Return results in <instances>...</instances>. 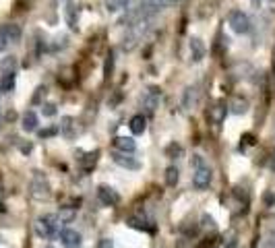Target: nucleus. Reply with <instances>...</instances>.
I'll return each mask as SVG.
<instances>
[{
  "instance_id": "f257e3e1",
  "label": "nucleus",
  "mask_w": 275,
  "mask_h": 248,
  "mask_svg": "<svg viewBox=\"0 0 275 248\" xmlns=\"http://www.w3.org/2000/svg\"><path fill=\"white\" fill-rule=\"evenodd\" d=\"M33 230L39 238L43 240H52L56 238L58 230H60V221H58V215H41L35 219L33 223Z\"/></svg>"
},
{
  "instance_id": "f03ea898",
  "label": "nucleus",
  "mask_w": 275,
  "mask_h": 248,
  "mask_svg": "<svg viewBox=\"0 0 275 248\" xmlns=\"http://www.w3.org/2000/svg\"><path fill=\"white\" fill-rule=\"evenodd\" d=\"M29 194L35 199V201H45L50 199L52 190H50V182L41 172H35L33 178H31V184H29Z\"/></svg>"
},
{
  "instance_id": "7ed1b4c3",
  "label": "nucleus",
  "mask_w": 275,
  "mask_h": 248,
  "mask_svg": "<svg viewBox=\"0 0 275 248\" xmlns=\"http://www.w3.org/2000/svg\"><path fill=\"white\" fill-rule=\"evenodd\" d=\"M227 23H230V27L234 29V33H248L250 31V19L246 13L242 11H232L230 15H227Z\"/></svg>"
},
{
  "instance_id": "20e7f679",
  "label": "nucleus",
  "mask_w": 275,
  "mask_h": 248,
  "mask_svg": "<svg viewBox=\"0 0 275 248\" xmlns=\"http://www.w3.org/2000/svg\"><path fill=\"white\" fill-rule=\"evenodd\" d=\"M211 180H213V174H211V170H209L207 166L197 168V170H195V174H193V184H195V188H197V190H205V188H209Z\"/></svg>"
},
{
  "instance_id": "39448f33",
  "label": "nucleus",
  "mask_w": 275,
  "mask_h": 248,
  "mask_svg": "<svg viewBox=\"0 0 275 248\" xmlns=\"http://www.w3.org/2000/svg\"><path fill=\"white\" fill-rule=\"evenodd\" d=\"M141 102H143V108L147 110V114H153V112L157 110V106H159V102H162V89H159V87H149Z\"/></svg>"
},
{
  "instance_id": "423d86ee",
  "label": "nucleus",
  "mask_w": 275,
  "mask_h": 248,
  "mask_svg": "<svg viewBox=\"0 0 275 248\" xmlns=\"http://www.w3.org/2000/svg\"><path fill=\"white\" fill-rule=\"evenodd\" d=\"M98 199L108 207H114V205H118V203H120V194L114 190L112 186H106V184L98 186Z\"/></svg>"
},
{
  "instance_id": "0eeeda50",
  "label": "nucleus",
  "mask_w": 275,
  "mask_h": 248,
  "mask_svg": "<svg viewBox=\"0 0 275 248\" xmlns=\"http://www.w3.org/2000/svg\"><path fill=\"white\" fill-rule=\"evenodd\" d=\"M164 7H168V0H139V9H141V13L147 19H151L155 13H159Z\"/></svg>"
},
{
  "instance_id": "6e6552de",
  "label": "nucleus",
  "mask_w": 275,
  "mask_h": 248,
  "mask_svg": "<svg viewBox=\"0 0 275 248\" xmlns=\"http://www.w3.org/2000/svg\"><path fill=\"white\" fill-rule=\"evenodd\" d=\"M60 240H62V246L64 248H81L83 244V238L77 230H71V228H66L60 232Z\"/></svg>"
},
{
  "instance_id": "1a4fd4ad",
  "label": "nucleus",
  "mask_w": 275,
  "mask_h": 248,
  "mask_svg": "<svg viewBox=\"0 0 275 248\" xmlns=\"http://www.w3.org/2000/svg\"><path fill=\"white\" fill-rule=\"evenodd\" d=\"M112 160H114V164H118L126 170H139L141 168L139 162H136L134 157H130L128 153H112Z\"/></svg>"
},
{
  "instance_id": "9d476101",
  "label": "nucleus",
  "mask_w": 275,
  "mask_h": 248,
  "mask_svg": "<svg viewBox=\"0 0 275 248\" xmlns=\"http://www.w3.org/2000/svg\"><path fill=\"white\" fill-rule=\"evenodd\" d=\"M225 114H227V106L225 104H215L213 108H209V120L213 124H221L225 120Z\"/></svg>"
},
{
  "instance_id": "9b49d317",
  "label": "nucleus",
  "mask_w": 275,
  "mask_h": 248,
  "mask_svg": "<svg viewBox=\"0 0 275 248\" xmlns=\"http://www.w3.org/2000/svg\"><path fill=\"white\" fill-rule=\"evenodd\" d=\"M114 147H116L120 153H132L136 149V143L130 137H116L114 139Z\"/></svg>"
},
{
  "instance_id": "f8f14e48",
  "label": "nucleus",
  "mask_w": 275,
  "mask_h": 248,
  "mask_svg": "<svg viewBox=\"0 0 275 248\" xmlns=\"http://www.w3.org/2000/svg\"><path fill=\"white\" fill-rule=\"evenodd\" d=\"M205 58V46L199 37H193L191 39V60L193 62H201Z\"/></svg>"
},
{
  "instance_id": "ddd939ff",
  "label": "nucleus",
  "mask_w": 275,
  "mask_h": 248,
  "mask_svg": "<svg viewBox=\"0 0 275 248\" xmlns=\"http://www.w3.org/2000/svg\"><path fill=\"white\" fill-rule=\"evenodd\" d=\"M21 124H23V130L25 132H33V130H37V114L35 112H31V110H27L25 114H23V120H21Z\"/></svg>"
},
{
  "instance_id": "4468645a",
  "label": "nucleus",
  "mask_w": 275,
  "mask_h": 248,
  "mask_svg": "<svg viewBox=\"0 0 275 248\" xmlns=\"http://www.w3.org/2000/svg\"><path fill=\"white\" fill-rule=\"evenodd\" d=\"M128 126H130V130H132L134 134H143L145 128H147V118H145L143 114H134V116L130 118Z\"/></svg>"
},
{
  "instance_id": "2eb2a0df",
  "label": "nucleus",
  "mask_w": 275,
  "mask_h": 248,
  "mask_svg": "<svg viewBox=\"0 0 275 248\" xmlns=\"http://www.w3.org/2000/svg\"><path fill=\"white\" fill-rule=\"evenodd\" d=\"M104 5L108 13H120V11H128L130 0H104Z\"/></svg>"
},
{
  "instance_id": "dca6fc26",
  "label": "nucleus",
  "mask_w": 275,
  "mask_h": 248,
  "mask_svg": "<svg viewBox=\"0 0 275 248\" xmlns=\"http://www.w3.org/2000/svg\"><path fill=\"white\" fill-rule=\"evenodd\" d=\"M230 112L232 114H244V112L248 110V102L244 100V97H240V95H234L232 100H230Z\"/></svg>"
},
{
  "instance_id": "f3484780",
  "label": "nucleus",
  "mask_w": 275,
  "mask_h": 248,
  "mask_svg": "<svg viewBox=\"0 0 275 248\" xmlns=\"http://www.w3.org/2000/svg\"><path fill=\"white\" fill-rule=\"evenodd\" d=\"M0 31H3V33L7 35L9 43H13V41H19V39H21V27H19L17 23H7Z\"/></svg>"
},
{
  "instance_id": "a211bd4d",
  "label": "nucleus",
  "mask_w": 275,
  "mask_h": 248,
  "mask_svg": "<svg viewBox=\"0 0 275 248\" xmlns=\"http://www.w3.org/2000/svg\"><path fill=\"white\" fill-rule=\"evenodd\" d=\"M199 102V89L193 85V87H187V91H185V100H182V106H185L187 110L193 108L195 104Z\"/></svg>"
},
{
  "instance_id": "6ab92c4d",
  "label": "nucleus",
  "mask_w": 275,
  "mask_h": 248,
  "mask_svg": "<svg viewBox=\"0 0 275 248\" xmlns=\"http://www.w3.org/2000/svg\"><path fill=\"white\" fill-rule=\"evenodd\" d=\"M98 157H100V151H89L85 157H81V160H79V166H81L85 172H89L91 168L98 164Z\"/></svg>"
},
{
  "instance_id": "aec40b11",
  "label": "nucleus",
  "mask_w": 275,
  "mask_h": 248,
  "mask_svg": "<svg viewBox=\"0 0 275 248\" xmlns=\"http://www.w3.org/2000/svg\"><path fill=\"white\" fill-rule=\"evenodd\" d=\"M73 122H75V118H71V116H64V118L60 120V128H58V130L64 134L66 139H73V137H75V132H73V126H75V124H73Z\"/></svg>"
},
{
  "instance_id": "412c9836",
  "label": "nucleus",
  "mask_w": 275,
  "mask_h": 248,
  "mask_svg": "<svg viewBox=\"0 0 275 248\" xmlns=\"http://www.w3.org/2000/svg\"><path fill=\"white\" fill-rule=\"evenodd\" d=\"M77 217V207H60V211H58V221L60 223H71L73 219Z\"/></svg>"
},
{
  "instance_id": "4be33fe9",
  "label": "nucleus",
  "mask_w": 275,
  "mask_h": 248,
  "mask_svg": "<svg viewBox=\"0 0 275 248\" xmlns=\"http://www.w3.org/2000/svg\"><path fill=\"white\" fill-rule=\"evenodd\" d=\"M0 71H3V75L17 73V58L15 56H7L3 62H0Z\"/></svg>"
},
{
  "instance_id": "5701e85b",
  "label": "nucleus",
  "mask_w": 275,
  "mask_h": 248,
  "mask_svg": "<svg viewBox=\"0 0 275 248\" xmlns=\"http://www.w3.org/2000/svg\"><path fill=\"white\" fill-rule=\"evenodd\" d=\"M178 180H180L178 168H176V166H168V168H166V184H168V186H176Z\"/></svg>"
},
{
  "instance_id": "b1692460",
  "label": "nucleus",
  "mask_w": 275,
  "mask_h": 248,
  "mask_svg": "<svg viewBox=\"0 0 275 248\" xmlns=\"http://www.w3.org/2000/svg\"><path fill=\"white\" fill-rule=\"evenodd\" d=\"M0 87H3V91H13L15 89V73H9L3 77V83H0Z\"/></svg>"
},
{
  "instance_id": "393cba45",
  "label": "nucleus",
  "mask_w": 275,
  "mask_h": 248,
  "mask_svg": "<svg viewBox=\"0 0 275 248\" xmlns=\"http://www.w3.org/2000/svg\"><path fill=\"white\" fill-rule=\"evenodd\" d=\"M166 155L170 157V160H174V157L178 160V157L182 155V147H180V145H176V143H172V145H168V147H166Z\"/></svg>"
},
{
  "instance_id": "a878e982",
  "label": "nucleus",
  "mask_w": 275,
  "mask_h": 248,
  "mask_svg": "<svg viewBox=\"0 0 275 248\" xmlns=\"http://www.w3.org/2000/svg\"><path fill=\"white\" fill-rule=\"evenodd\" d=\"M75 13H77V9H75V7H68V9H66V21H68V25H71V29H77V19H75Z\"/></svg>"
},
{
  "instance_id": "bb28decb",
  "label": "nucleus",
  "mask_w": 275,
  "mask_h": 248,
  "mask_svg": "<svg viewBox=\"0 0 275 248\" xmlns=\"http://www.w3.org/2000/svg\"><path fill=\"white\" fill-rule=\"evenodd\" d=\"M41 112H43V116H54L56 114V106L54 104H45L41 108Z\"/></svg>"
},
{
  "instance_id": "cd10ccee",
  "label": "nucleus",
  "mask_w": 275,
  "mask_h": 248,
  "mask_svg": "<svg viewBox=\"0 0 275 248\" xmlns=\"http://www.w3.org/2000/svg\"><path fill=\"white\" fill-rule=\"evenodd\" d=\"M56 132H60L56 126H52V128H45V130H39V137L41 139H45V137H52V134H56Z\"/></svg>"
},
{
  "instance_id": "c85d7f7f",
  "label": "nucleus",
  "mask_w": 275,
  "mask_h": 248,
  "mask_svg": "<svg viewBox=\"0 0 275 248\" xmlns=\"http://www.w3.org/2000/svg\"><path fill=\"white\" fill-rule=\"evenodd\" d=\"M41 95H45V87H37V89H35L33 104H39V102H41Z\"/></svg>"
},
{
  "instance_id": "c756f323",
  "label": "nucleus",
  "mask_w": 275,
  "mask_h": 248,
  "mask_svg": "<svg viewBox=\"0 0 275 248\" xmlns=\"http://www.w3.org/2000/svg\"><path fill=\"white\" fill-rule=\"evenodd\" d=\"M112 64H114V54L110 52L108 60H106V77H110V73H112Z\"/></svg>"
},
{
  "instance_id": "7c9ffc66",
  "label": "nucleus",
  "mask_w": 275,
  "mask_h": 248,
  "mask_svg": "<svg viewBox=\"0 0 275 248\" xmlns=\"http://www.w3.org/2000/svg\"><path fill=\"white\" fill-rule=\"evenodd\" d=\"M225 248H236V234L230 232L227 234V242H225Z\"/></svg>"
},
{
  "instance_id": "2f4dec72",
  "label": "nucleus",
  "mask_w": 275,
  "mask_h": 248,
  "mask_svg": "<svg viewBox=\"0 0 275 248\" xmlns=\"http://www.w3.org/2000/svg\"><path fill=\"white\" fill-rule=\"evenodd\" d=\"M191 166L197 170V168H201V166H205L203 164V157L201 155H193V160H191Z\"/></svg>"
},
{
  "instance_id": "473e14b6",
  "label": "nucleus",
  "mask_w": 275,
  "mask_h": 248,
  "mask_svg": "<svg viewBox=\"0 0 275 248\" xmlns=\"http://www.w3.org/2000/svg\"><path fill=\"white\" fill-rule=\"evenodd\" d=\"M98 248H114V242H112L110 238H102V240L98 242Z\"/></svg>"
},
{
  "instance_id": "72a5a7b5",
  "label": "nucleus",
  "mask_w": 275,
  "mask_h": 248,
  "mask_svg": "<svg viewBox=\"0 0 275 248\" xmlns=\"http://www.w3.org/2000/svg\"><path fill=\"white\" fill-rule=\"evenodd\" d=\"M7 46H9V39H7V35L3 31H0V52H5Z\"/></svg>"
},
{
  "instance_id": "f704fd0d",
  "label": "nucleus",
  "mask_w": 275,
  "mask_h": 248,
  "mask_svg": "<svg viewBox=\"0 0 275 248\" xmlns=\"http://www.w3.org/2000/svg\"><path fill=\"white\" fill-rule=\"evenodd\" d=\"M261 248H275V236H269L265 242H263V246Z\"/></svg>"
},
{
  "instance_id": "c9c22d12",
  "label": "nucleus",
  "mask_w": 275,
  "mask_h": 248,
  "mask_svg": "<svg viewBox=\"0 0 275 248\" xmlns=\"http://www.w3.org/2000/svg\"><path fill=\"white\" fill-rule=\"evenodd\" d=\"M203 223L209 225V228H213V225H215V223H213V217H209V215H203Z\"/></svg>"
},
{
  "instance_id": "e433bc0d",
  "label": "nucleus",
  "mask_w": 275,
  "mask_h": 248,
  "mask_svg": "<svg viewBox=\"0 0 275 248\" xmlns=\"http://www.w3.org/2000/svg\"><path fill=\"white\" fill-rule=\"evenodd\" d=\"M269 168H271V170L275 172V151L271 153V160H269Z\"/></svg>"
},
{
  "instance_id": "4c0bfd02",
  "label": "nucleus",
  "mask_w": 275,
  "mask_h": 248,
  "mask_svg": "<svg viewBox=\"0 0 275 248\" xmlns=\"http://www.w3.org/2000/svg\"><path fill=\"white\" fill-rule=\"evenodd\" d=\"M250 3H253V5H255V7H259V5H261V3H263V0H250Z\"/></svg>"
},
{
  "instance_id": "58836bf2",
  "label": "nucleus",
  "mask_w": 275,
  "mask_h": 248,
  "mask_svg": "<svg viewBox=\"0 0 275 248\" xmlns=\"http://www.w3.org/2000/svg\"><path fill=\"white\" fill-rule=\"evenodd\" d=\"M178 3H182V0H168V5H178Z\"/></svg>"
},
{
  "instance_id": "ea45409f",
  "label": "nucleus",
  "mask_w": 275,
  "mask_h": 248,
  "mask_svg": "<svg viewBox=\"0 0 275 248\" xmlns=\"http://www.w3.org/2000/svg\"><path fill=\"white\" fill-rule=\"evenodd\" d=\"M0 91H3V87H0Z\"/></svg>"
},
{
  "instance_id": "a19ab883",
  "label": "nucleus",
  "mask_w": 275,
  "mask_h": 248,
  "mask_svg": "<svg viewBox=\"0 0 275 248\" xmlns=\"http://www.w3.org/2000/svg\"><path fill=\"white\" fill-rule=\"evenodd\" d=\"M48 248H52V246H48Z\"/></svg>"
}]
</instances>
